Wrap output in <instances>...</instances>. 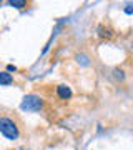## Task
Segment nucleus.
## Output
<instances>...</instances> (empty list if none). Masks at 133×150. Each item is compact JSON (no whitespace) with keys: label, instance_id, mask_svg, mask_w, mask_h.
I'll use <instances>...</instances> for the list:
<instances>
[{"label":"nucleus","instance_id":"nucleus-1","mask_svg":"<svg viewBox=\"0 0 133 150\" xmlns=\"http://www.w3.org/2000/svg\"><path fill=\"white\" fill-rule=\"evenodd\" d=\"M0 132H2L4 137H7L10 140H15L18 137V127L15 125L13 120H10L7 117H2V120H0Z\"/></svg>","mask_w":133,"mask_h":150},{"label":"nucleus","instance_id":"nucleus-2","mask_svg":"<svg viewBox=\"0 0 133 150\" xmlns=\"http://www.w3.org/2000/svg\"><path fill=\"white\" fill-rule=\"evenodd\" d=\"M42 108V100L37 95H27L22 102V110L27 112H38Z\"/></svg>","mask_w":133,"mask_h":150},{"label":"nucleus","instance_id":"nucleus-3","mask_svg":"<svg viewBox=\"0 0 133 150\" xmlns=\"http://www.w3.org/2000/svg\"><path fill=\"white\" fill-rule=\"evenodd\" d=\"M57 93H58V97L60 98H63V100H67V98L72 97V90H70L67 85H58L57 87Z\"/></svg>","mask_w":133,"mask_h":150},{"label":"nucleus","instance_id":"nucleus-4","mask_svg":"<svg viewBox=\"0 0 133 150\" xmlns=\"http://www.w3.org/2000/svg\"><path fill=\"white\" fill-rule=\"evenodd\" d=\"M12 80H13V79H12V75L8 74V72H2V74H0V83L4 87L12 83Z\"/></svg>","mask_w":133,"mask_h":150},{"label":"nucleus","instance_id":"nucleus-5","mask_svg":"<svg viewBox=\"0 0 133 150\" xmlns=\"http://www.w3.org/2000/svg\"><path fill=\"white\" fill-rule=\"evenodd\" d=\"M8 4H10L12 7H17V8H23V7L27 5V4L23 2V0H10Z\"/></svg>","mask_w":133,"mask_h":150}]
</instances>
